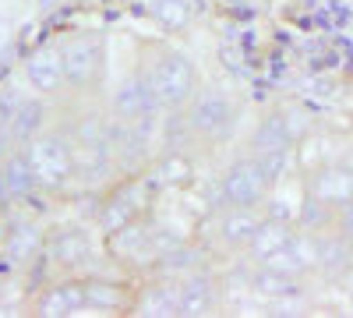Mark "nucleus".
Instances as JSON below:
<instances>
[{
  "instance_id": "28",
  "label": "nucleus",
  "mask_w": 353,
  "mask_h": 318,
  "mask_svg": "<svg viewBox=\"0 0 353 318\" xmlns=\"http://www.w3.org/2000/svg\"><path fill=\"white\" fill-rule=\"evenodd\" d=\"M332 230H336V234H343L346 241H353V201H346V206L336 209V216H332Z\"/></svg>"
},
{
  "instance_id": "27",
  "label": "nucleus",
  "mask_w": 353,
  "mask_h": 318,
  "mask_svg": "<svg viewBox=\"0 0 353 318\" xmlns=\"http://www.w3.org/2000/svg\"><path fill=\"white\" fill-rule=\"evenodd\" d=\"M152 11H156V21L166 28H188V21H191V8L184 0H156Z\"/></svg>"
},
{
  "instance_id": "21",
  "label": "nucleus",
  "mask_w": 353,
  "mask_h": 318,
  "mask_svg": "<svg viewBox=\"0 0 353 318\" xmlns=\"http://www.w3.org/2000/svg\"><path fill=\"white\" fill-rule=\"evenodd\" d=\"M261 212L258 209H223L219 216V226H216V234L226 248H248L251 237H254V230L261 226Z\"/></svg>"
},
{
  "instance_id": "22",
  "label": "nucleus",
  "mask_w": 353,
  "mask_h": 318,
  "mask_svg": "<svg viewBox=\"0 0 353 318\" xmlns=\"http://www.w3.org/2000/svg\"><path fill=\"white\" fill-rule=\"evenodd\" d=\"M216 308V279L209 272H188L181 283V315H209Z\"/></svg>"
},
{
  "instance_id": "4",
  "label": "nucleus",
  "mask_w": 353,
  "mask_h": 318,
  "mask_svg": "<svg viewBox=\"0 0 353 318\" xmlns=\"http://www.w3.org/2000/svg\"><path fill=\"white\" fill-rule=\"evenodd\" d=\"M149 81H152L163 110H184L198 96V71L176 50H166L156 57V64L149 68Z\"/></svg>"
},
{
  "instance_id": "2",
  "label": "nucleus",
  "mask_w": 353,
  "mask_h": 318,
  "mask_svg": "<svg viewBox=\"0 0 353 318\" xmlns=\"http://www.w3.org/2000/svg\"><path fill=\"white\" fill-rule=\"evenodd\" d=\"M25 156H28V163H32L43 191H64V188L78 177L74 152H71V135L61 131V128L39 131V135L25 146Z\"/></svg>"
},
{
  "instance_id": "29",
  "label": "nucleus",
  "mask_w": 353,
  "mask_h": 318,
  "mask_svg": "<svg viewBox=\"0 0 353 318\" xmlns=\"http://www.w3.org/2000/svg\"><path fill=\"white\" fill-rule=\"evenodd\" d=\"M8 237H11V223H8L4 212H0V244H8Z\"/></svg>"
},
{
  "instance_id": "15",
  "label": "nucleus",
  "mask_w": 353,
  "mask_h": 318,
  "mask_svg": "<svg viewBox=\"0 0 353 318\" xmlns=\"http://www.w3.org/2000/svg\"><path fill=\"white\" fill-rule=\"evenodd\" d=\"M36 188H39V177L32 163H28L25 149H14L0 163V201H25Z\"/></svg>"
},
{
  "instance_id": "26",
  "label": "nucleus",
  "mask_w": 353,
  "mask_h": 318,
  "mask_svg": "<svg viewBox=\"0 0 353 318\" xmlns=\"http://www.w3.org/2000/svg\"><path fill=\"white\" fill-rule=\"evenodd\" d=\"M4 248L14 262H25V258H36L46 251V234H39L36 226H11V237Z\"/></svg>"
},
{
  "instance_id": "3",
  "label": "nucleus",
  "mask_w": 353,
  "mask_h": 318,
  "mask_svg": "<svg viewBox=\"0 0 353 318\" xmlns=\"http://www.w3.org/2000/svg\"><path fill=\"white\" fill-rule=\"evenodd\" d=\"M152 212V177L145 173H128V177L117 181L103 198H99V209H96V226L103 234H113L141 216Z\"/></svg>"
},
{
  "instance_id": "5",
  "label": "nucleus",
  "mask_w": 353,
  "mask_h": 318,
  "mask_svg": "<svg viewBox=\"0 0 353 318\" xmlns=\"http://www.w3.org/2000/svg\"><path fill=\"white\" fill-rule=\"evenodd\" d=\"M272 195V181L254 156L237 159L219 181V206L223 209H261Z\"/></svg>"
},
{
  "instance_id": "17",
  "label": "nucleus",
  "mask_w": 353,
  "mask_h": 318,
  "mask_svg": "<svg viewBox=\"0 0 353 318\" xmlns=\"http://www.w3.org/2000/svg\"><path fill=\"white\" fill-rule=\"evenodd\" d=\"M57 269H81L92 255V241H88L85 230H61V234L46 237V251H43Z\"/></svg>"
},
{
  "instance_id": "11",
  "label": "nucleus",
  "mask_w": 353,
  "mask_h": 318,
  "mask_svg": "<svg viewBox=\"0 0 353 318\" xmlns=\"http://www.w3.org/2000/svg\"><path fill=\"white\" fill-rule=\"evenodd\" d=\"M159 96L149 81V71L145 74H131L121 89L113 92V117L117 121H128V124H138V121H152L159 117Z\"/></svg>"
},
{
  "instance_id": "18",
  "label": "nucleus",
  "mask_w": 353,
  "mask_h": 318,
  "mask_svg": "<svg viewBox=\"0 0 353 318\" xmlns=\"http://www.w3.org/2000/svg\"><path fill=\"white\" fill-rule=\"evenodd\" d=\"M4 128L14 138V146L25 149L39 131H46V106L39 99H18L11 110H4Z\"/></svg>"
},
{
  "instance_id": "24",
  "label": "nucleus",
  "mask_w": 353,
  "mask_h": 318,
  "mask_svg": "<svg viewBox=\"0 0 353 318\" xmlns=\"http://www.w3.org/2000/svg\"><path fill=\"white\" fill-rule=\"evenodd\" d=\"M152 181H159L163 188H170V191H181V188H188L191 181H194V166H191V159L188 156H181V152H170V156H163L159 163H156V170L149 173Z\"/></svg>"
},
{
  "instance_id": "7",
  "label": "nucleus",
  "mask_w": 353,
  "mask_h": 318,
  "mask_svg": "<svg viewBox=\"0 0 353 318\" xmlns=\"http://www.w3.org/2000/svg\"><path fill=\"white\" fill-rule=\"evenodd\" d=\"M64 68H68V89L92 92L106 71V43L96 32L68 39L64 43Z\"/></svg>"
},
{
  "instance_id": "13",
  "label": "nucleus",
  "mask_w": 353,
  "mask_h": 318,
  "mask_svg": "<svg viewBox=\"0 0 353 318\" xmlns=\"http://www.w3.org/2000/svg\"><path fill=\"white\" fill-rule=\"evenodd\" d=\"M85 308H88L85 304V276L46 283L39 290V297L32 301V311L43 318H68V315H81Z\"/></svg>"
},
{
  "instance_id": "10",
  "label": "nucleus",
  "mask_w": 353,
  "mask_h": 318,
  "mask_svg": "<svg viewBox=\"0 0 353 318\" xmlns=\"http://www.w3.org/2000/svg\"><path fill=\"white\" fill-rule=\"evenodd\" d=\"M311 135V121L301 110H286L265 117L251 138V152H272V149H297V141Z\"/></svg>"
},
{
  "instance_id": "12",
  "label": "nucleus",
  "mask_w": 353,
  "mask_h": 318,
  "mask_svg": "<svg viewBox=\"0 0 353 318\" xmlns=\"http://www.w3.org/2000/svg\"><path fill=\"white\" fill-rule=\"evenodd\" d=\"M25 81L39 96H57L68 89V68H64V46H43L25 57Z\"/></svg>"
},
{
  "instance_id": "1",
  "label": "nucleus",
  "mask_w": 353,
  "mask_h": 318,
  "mask_svg": "<svg viewBox=\"0 0 353 318\" xmlns=\"http://www.w3.org/2000/svg\"><path fill=\"white\" fill-rule=\"evenodd\" d=\"M176 237H170L166 230H159L152 223V216H141L121 230H113V234H106V248H110V258H117L121 266L128 269H156L159 258L166 251H173Z\"/></svg>"
},
{
  "instance_id": "19",
  "label": "nucleus",
  "mask_w": 353,
  "mask_h": 318,
  "mask_svg": "<svg viewBox=\"0 0 353 318\" xmlns=\"http://www.w3.org/2000/svg\"><path fill=\"white\" fill-rule=\"evenodd\" d=\"M85 304L88 311H131L134 290L110 276H85Z\"/></svg>"
},
{
  "instance_id": "14",
  "label": "nucleus",
  "mask_w": 353,
  "mask_h": 318,
  "mask_svg": "<svg viewBox=\"0 0 353 318\" xmlns=\"http://www.w3.org/2000/svg\"><path fill=\"white\" fill-rule=\"evenodd\" d=\"M265 266H272V269H279L293 279H304L311 269H318V237L297 230V234L283 244V251H276Z\"/></svg>"
},
{
  "instance_id": "6",
  "label": "nucleus",
  "mask_w": 353,
  "mask_h": 318,
  "mask_svg": "<svg viewBox=\"0 0 353 318\" xmlns=\"http://www.w3.org/2000/svg\"><path fill=\"white\" fill-rule=\"evenodd\" d=\"M71 135V152H74V170L81 181H99L113 166V146H110V124L99 117H88Z\"/></svg>"
},
{
  "instance_id": "20",
  "label": "nucleus",
  "mask_w": 353,
  "mask_h": 318,
  "mask_svg": "<svg viewBox=\"0 0 353 318\" xmlns=\"http://www.w3.org/2000/svg\"><path fill=\"white\" fill-rule=\"evenodd\" d=\"M297 234L293 230V219H283V216H265L261 219V226L254 230V237H251V244L244 248L248 251V258L258 266V262H269V258L276 255V251H283V244Z\"/></svg>"
},
{
  "instance_id": "16",
  "label": "nucleus",
  "mask_w": 353,
  "mask_h": 318,
  "mask_svg": "<svg viewBox=\"0 0 353 318\" xmlns=\"http://www.w3.org/2000/svg\"><path fill=\"white\" fill-rule=\"evenodd\" d=\"M131 311H134V315H145V318L181 315V283H173V279H156V283H145L141 290L134 294Z\"/></svg>"
},
{
  "instance_id": "9",
  "label": "nucleus",
  "mask_w": 353,
  "mask_h": 318,
  "mask_svg": "<svg viewBox=\"0 0 353 318\" xmlns=\"http://www.w3.org/2000/svg\"><path fill=\"white\" fill-rule=\"evenodd\" d=\"M304 184H307V198L321 201L325 209L336 212L339 206L353 201V163H336V159H329V163L307 170Z\"/></svg>"
},
{
  "instance_id": "23",
  "label": "nucleus",
  "mask_w": 353,
  "mask_h": 318,
  "mask_svg": "<svg viewBox=\"0 0 353 318\" xmlns=\"http://www.w3.org/2000/svg\"><path fill=\"white\" fill-rule=\"evenodd\" d=\"M353 266V241H346L343 234H325V237H318V272H325L329 279L350 272Z\"/></svg>"
},
{
  "instance_id": "8",
  "label": "nucleus",
  "mask_w": 353,
  "mask_h": 318,
  "mask_svg": "<svg viewBox=\"0 0 353 318\" xmlns=\"http://www.w3.org/2000/svg\"><path fill=\"white\" fill-rule=\"evenodd\" d=\"M188 131L194 138H205V141H216L223 135H230L233 121H237V106L233 99L219 89H209V92H198L191 103H188Z\"/></svg>"
},
{
  "instance_id": "25",
  "label": "nucleus",
  "mask_w": 353,
  "mask_h": 318,
  "mask_svg": "<svg viewBox=\"0 0 353 318\" xmlns=\"http://www.w3.org/2000/svg\"><path fill=\"white\" fill-rule=\"evenodd\" d=\"M248 283H251V290L261 294V297H286V294L297 290V279L279 272V269H272V266H265V262H258V269L251 272Z\"/></svg>"
}]
</instances>
